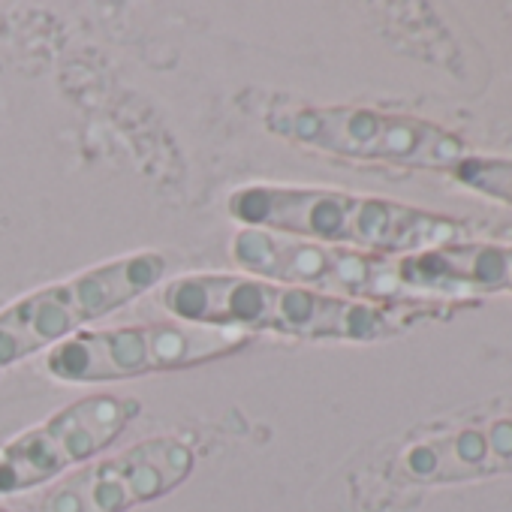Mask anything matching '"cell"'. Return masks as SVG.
<instances>
[{
    "instance_id": "obj_10",
    "label": "cell",
    "mask_w": 512,
    "mask_h": 512,
    "mask_svg": "<svg viewBox=\"0 0 512 512\" xmlns=\"http://www.w3.org/2000/svg\"><path fill=\"white\" fill-rule=\"evenodd\" d=\"M398 275L413 299L512 293V244L449 241L434 250L398 256Z\"/></svg>"
},
{
    "instance_id": "obj_9",
    "label": "cell",
    "mask_w": 512,
    "mask_h": 512,
    "mask_svg": "<svg viewBox=\"0 0 512 512\" xmlns=\"http://www.w3.org/2000/svg\"><path fill=\"white\" fill-rule=\"evenodd\" d=\"M395 473L401 482L413 485H446L512 473V416L434 431L404 446Z\"/></svg>"
},
{
    "instance_id": "obj_11",
    "label": "cell",
    "mask_w": 512,
    "mask_h": 512,
    "mask_svg": "<svg viewBox=\"0 0 512 512\" xmlns=\"http://www.w3.org/2000/svg\"><path fill=\"white\" fill-rule=\"evenodd\" d=\"M452 175L488 196V199H497L503 205H512V160L509 157H479V154H464L455 166H452Z\"/></svg>"
},
{
    "instance_id": "obj_6",
    "label": "cell",
    "mask_w": 512,
    "mask_h": 512,
    "mask_svg": "<svg viewBox=\"0 0 512 512\" xmlns=\"http://www.w3.org/2000/svg\"><path fill=\"white\" fill-rule=\"evenodd\" d=\"M232 260L244 275L278 284H299L359 302H410L398 275V256L329 247L269 229L241 226L229 241Z\"/></svg>"
},
{
    "instance_id": "obj_4",
    "label": "cell",
    "mask_w": 512,
    "mask_h": 512,
    "mask_svg": "<svg viewBox=\"0 0 512 512\" xmlns=\"http://www.w3.org/2000/svg\"><path fill=\"white\" fill-rule=\"evenodd\" d=\"M266 127L287 142L407 169H446L464 157V142L440 124L365 106H272Z\"/></svg>"
},
{
    "instance_id": "obj_7",
    "label": "cell",
    "mask_w": 512,
    "mask_h": 512,
    "mask_svg": "<svg viewBox=\"0 0 512 512\" xmlns=\"http://www.w3.org/2000/svg\"><path fill=\"white\" fill-rule=\"evenodd\" d=\"M130 395H88L0 449V494L40 488L112 446L139 416Z\"/></svg>"
},
{
    "instance_id": "obj_8",
    "label": "cell",
    "mask_w": 512,
    "mask_h": 512,
    "mask_svg": "<svg viewBox=\"0 0 512 512\" xmlns=\"http://www.w3.org/2000/svg\"><path fill=\"white\" fill-rule=\"evenodd\" d=\"M193 467L196 455L184 440L151 437L58 482L46 494L43 512H130L175 491Z\"/></svg>"
},
{
    "instance_id": "obj_1",
    "label": "cell",
    "mask_w": 512,
    "mask_h": 512,
    "mask_svg": "<svg viewBox=\"0 0 512 512\" xmlns=\"http://www.w3.org/2000/svg\"><path fill=\"white\" fill-rule=\"evenodd\" d=\"M160 305L178 323L244 335L278 332L308 341H383L404 329L383 305L256 275H184L163 287Z\"/></svg>"
},
{
    "instance_id": "obj_2",
    "label": "cell",
    "mask_w": 512,
    "mask_h": 512,
    "mask_svg": "<svg viewBox=\"0 0 512 512\" xmlns=\"http://www.w3.org/2000/svg\"><path fill=\"white\" fill-rule=\"evenodd\" d=\"M229 214L247 229H269L329 247L410 256L458 241L464 226L443 214L344 190L250 184L229 196Z\"/></svg>"
},
{
    "instance_id": "obj_5",
    "label": "cell",
    "mask_w": 512,
    "mask_h": 512,
    "mask_svg": "<svg viewBox=\"0 0 512 512\" xmlns=\"http://www.w3.org/2000/svg\"><path fill=\"white\" fill-rule=\"evenodd\" d=\"M247 335L235 329H211L193 323L121 326L82 332L58 344L46 356V371L61 383H112L157 371H175L229 356L247 347Z\"/></svg>"
},
{
    "instance_id": "obj_12",
    "label": "cell",
    "mask_w": 512,
    "mask_h": 512,
    "mask_svg": "<svg viewBox=\"0 0 512 512\" xmlns=\"http://www.w3.org/2000/svg\"><path fill=\"white\" fill-rule=\"evenodd\" d=\"M0 512H7V509H4V506H0Z\"/></svg>"
},
{
    "instance_id": "obj_3",
    "label": "cell",
    "mask_w": 512,
    "mask_h": 512,
    "mask_svg": "<svg viewBox=\"0 0 512 512\" xmlns=\"http://www.w3.org/2000/svg\"><path fill=\"white\" fill-rule=\"evenodd\" d=\"M166 269L169 260L163 253L142 250L16 299L0 311V371L40 350H55L88 323L121 311L127 302L154 290Z\"/></svg>"
}]
</instances>
